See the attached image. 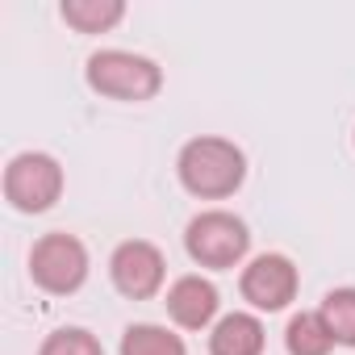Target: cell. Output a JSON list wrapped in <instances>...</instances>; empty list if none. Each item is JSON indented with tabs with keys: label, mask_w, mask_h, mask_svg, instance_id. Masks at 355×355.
I'll use <instances>...</instances> for the list:
<instances>
[{
	"label": "cell",
	"mask_w": 355,
	"mask_h": 355,
	"mask_svg": "<svg viewBox=\"0 0 355 355\" xmlns=\"http://www.w3.org/2000/svg\"><path fill=\"white\" fill-rule=\"evenodd\" d=\"M167 318L175 322V326H184V330H205L214 318H218V305H222V297H218V288H214V280H205V276H180L171 288H167Z\"/></svg>",
	"instance_id": "ba28073f"
},
{
	"label": "cell",
	"mask_w": 355,
	"mask_h": 355,
	"mask_svg": "<svg viewBox=\"0 0 355 355\" xmlns=\"http://www.w3.org/2000/svg\"><path fill=\"white\" fill-rule=\"evenodd\" d=\"M318 313L338 347H355V288H330Z\"/></svg>",
	"instance_id": "4fadbf2b"
},
{
	"label": "cell",
	"mask_w": 355,
	"mask_h": 355,
	"mask_svg": "<svg viewBox=\"0 0 355 355\" xmlns=\"http://www.w3.org/2000/svg\"><path fill=\"white\" fill-rule=\"evenodd\" d=\"M284 347L288 355H330L334 351V334L326 330L322 313H293L284 326Z\"/></svg>",
	"instance_id": "8fae6325"
},
{
	"label": "cell",
	"mask_w": 355,
	"mask_h": 355,
	"mask_svg": "<svg viewBox=\"0 0 355 355\" xmlns=\"http://www.w3.org/2000/svg\"><path fill=\"white\" fill-rule=\"evenodd\" d=\"M268 334L255 313H226L209 334V355H263Z\"/></svg>",
	"instance_id": "9c48e42d"
},
{
	"label": "cell",
	"mask_w": 355,
	"mask_h": 355,
	"mask_svg": "<svg viewBox=\"0 0 355 355\" xmlns=\"http://www.w3.org/2000/svg\"><path fill=\"white\" fill-rule=\"evenodd\" d=\"M109 276H113V288L130 301H150L159 288H163V276H167V263H163V251L146 239H125L113 255H109Z\"/></svg>",
	"instance_id": "52a82bcc"
},
{
	"label": "cell",
	"mask_w": 355,
	"mask_h": 355,
	"mask_svg": "<svg viewBox=\"0 0 355 355\" xmlns=\"http://www.w3.org/2000/svg\"><path fill=\"white\" fill-rule=\"evenodd\" d=\"M38 355H105V347H101V338H96L92 330H84V326H63V330H55V334L42 338Z\"/></svg>",
	"instance_id": "5bb4252c"
},
{
	"label": "cell",
	"mask_w": 355,
	"mask_h": 355,
	"mask_svg": "<svg viewBox=\"0 0 355 355\" xmlns=\"http://www.w3.org/2000/svg\"><path fill=\"white\" fill-rule=\"evenodd\" d=\"M30 276L42 293L51 297H71L84 288L88 280V247L67 234V230H55V234H42L30 251Z\"/></svg>",
	"instance_id": "5b68a950"
},
{
	"label": "cell",
	"mask_w": 355,
	"mask_h": 355,
	"mask_svg": "<svg viewBox=\"0 0 355 355\" xmlns=\"http://www.w3.org/2000/svg\"><path fill=\"white\" fill-rule=\"evenodd\" d=\"M63 197V167L46 150H21L5 167V201L17 214H46Z\"/></svg>",
	"instance_id": "277c9868"
},
{
	"label": "cell",
	"mask_w": 355,
	"mask_h": 355,
	"mask_svg": "<svg viewBox=\"0 0 355 355\" xmlns=\"http://www.w3.org/2000/svg\"><path fill=\"white\" fill-rule=\"evenodd\" d=\"M121 355H189L184 338L155 322H134L121 334Z\"/></svg>",
	"instance_id": "7c38bea8"
},
{
	"label": "cell",
	"mask_w": 355,
	"mask_h": 355,
	"mask_svg": "<svg viewBox=\"0 0 355 355\" xmlns=\"http://www.w3.org/2000/svg\"><path fill=\"white\" fill-rule=\"evenodd\" d=\"M175 171H180V184L201 197V201H222L234 197L247 180V155L218 134H201L193 142L180 146V159H175Z\"/></svg>",
	"instance_id": "6da1fadb"
},
{
	"label": "cell",
	"mask_w": 355,
	"mask_h": 355,
	"mask_svg": "<svg viewBox=\"0 0 355 355\" xmlns=\"http://www.w3.org/2000/svg\"><path fill=\"white\" fill-rule=\"evenodd\" d=\"M84 80L92 92L109 101H150L163 88V71L155 59L134 51H96L84 63Z\"/></svg>",
	"instance_id": "7a4b0ae2"
},
{
	"label": "cell",
	"mask_w": 355,
	"mask_h": 355,
	"mask_svg": "<svg viewBox=\"0 0 355 355\" xmlns=\"http://www.w3.org/2000/svg\"><path fill=\"white\" fill-rule=\"evenodd\" d=\"M243 301H251L255 309L263 313H280L293 305L297 288H301V276H297V263L280 251H268V255H255L247 268H243Z\"/></svg>",
	"instance_id": "8992f818"
},
{
	"label": "cell",
	"mask_w": 355,
	"mask_h": 355,
	"mask_svg": "<svg viewBox=\"0 0 355 355\" xmlns=\"http://www.w3.org/2000/svg\"><path fill=\"white\" fill-rule=\"evenodd\" d=\"M63 21L80 34H105L125 17L121 0H63Z\"/></svg>",
	"instance_id": "30bf717a"
},
{
	"label": "cell",
	"mask_w": 355,
	"mask_h": 355,
	"mask_svg": "<svg viewBox=\"0 0 355 355\" xmlns=\"http://www.w3.org/2000/svg\"><path fill=\"white\" fill-rule=\"evenodd\" d=\"M184 251L193 263L201 268H214V272H226L234 263L247 259L251 251V230L243 218L226 214V209H205L189 222L184 230Z\"/></svg>",
	"instance_id": "3957f363"
}]
</instances>
